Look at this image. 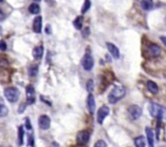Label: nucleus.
<instances>
[{
	"mask_svg": "<svg viewBox=\"0 0 166 147\" xmlns=\"http://www.w3.org/2000/svg\"><path fill=\"white\" fill-rule=\"evenodd\" d=\"M148 110L153 118H156L159 120L166 119V108L158 103H150L148 105Z\"/></svg>",
	"mask_w": 166,
	"mask_h": 147,
	"instance_id": "1",
	"label": "nucleus"
},
{
	"mask_svg": "<svg viewBox=\"0 0 166 147\" xmlns=\"http://www.w3.org/2000/svg\"><path fill=\"white\" fill-rule=\"evenodd\" d=\"M125 95V89L122 86H116L111 91L108 96V102L112 104L117 103V102L124 98Z\"/></svg>",
	"mask_w": 166,
	"mask_h": 147,
	"instance_id": "2",
	"label": "nucleus"
},
{
	"mask_svg": "<svg viewBox=\"0 0 166 147\" xmlns=\"http://www.w3.org/2000/svg\"><path fill=\"white\" fill-rule=\"evenodd\" d=\"M4 95L9 102L16 103L20 97V91L16 88H7L4 90Z\"/></svg>",
	"mask_w": 166,
	"mask_h": 147,
	"instance_id": "3",
	"label": "nucleus"
},
{
	"mask_svg": "<svg viewBox=\"0 0 166 147\" xmlns=\"http://www.w3.org/2000/svg\"><path fill=\"white\" fill-rule=\"evenodd\" d=\"M128 115L131 120H138L143 113V109L137 104H132L127 109Z\"/></svg>",
	"mask_w": 166,
	"mask_h": 147,
	"instance_id": "4",
	"label": "nucleus"
},
{
	"mask_svg": "<svg viewBox=\"0 0 166 147\" xmlns=\"http://www.w3.org/2000/svg\"><path fill=\"white\" fill-rule=\"evenodd\" d=\"M91 138L90 132L87 130H81L77 133L76 136V141L77 143L80 145H87Z\"/></svg>",
	"mask_w": 166,
	"mask_h": 147,
	"instance_id": "5",
	"label": "nucleus"
},
{
	"mask_svg": "<svg viewBox=\"0 0 166 147\" xmlns=\"http://www.w3.org/2000/svg\"><path fill=\"white\" fill-rule=\"evenodd\" d=\"M109 113H110V109L108 106L103 105L100 107L97 112V122L98 124H103L104 120L109 115Z\"/></svg>",
	"mask_w": 166,
	"mask_h": 147,
	"instance_id": "6",
	"label": "nucleus"
},
{
	"mask_svg": "<svg viewBox=\"0 0 166 147\" xmlns=\"http://www.w3.org/2000/svg\"><path fill=\"white\" fill-rule=\"evenodd\" d=\"M94 65H95V62L91 55L89 53H86L82 59V66L83 69L87 71H90L93 69Z\"/></svg>",
	"mask_w": 166,
	"mask_h": 147,
	"instance_id": "7",
	"label": "nucleus"
},
{
	"mask_svg": "<svg viewBox=\"0 0 166 147\" xmlns=\"http://www.w3.org/2000/svg\"><path fill=\"white\" fill-rule=\"evenodd\" d=\"M38 126L42 130H47L51 127V119L47 115L40 116L38 118Z\"/></svg>",
	"mask_w": 166,
	"mask_h": 147,
	"instance_id": "8",
	"label": "nucleus"
},
{
	"mask_svg": "<svg viewBox=\"0 0 166 147\" xmlns=\"http://www.w3.org/2000/svg\"><path fill=\"white\" fill-rule=\"evenodd\" d=\"M26 103L30 105L35 102V90L32 85L26 88Z\"/></svg>",
	"mask_w": 166,
	"mask_h": 147,
	"instance_id": "9",
	"label": "nucleus"
},
{
	"mask_svg": "<svg viewBox=\"0 0 166 147\" xmlns=\"http://www.w3.org/2000/svg\"><path fill=\"white\" fill-rule=\"evenodd\" d=\"M87 109L89 111V113L93 115L95 112V96L91 93H90L89 95L87 96Z\"/></svg>",
	"mask_w": 166,
	"mask_h": 147,
	"instance_id": "10",
	"label": "nucleus"
},
{
	"mask_svg": "<svg viewBox=\"0 0 166 147\" xmlns=\"http://www.w3.org/2000/svg\"><path fill=\"white\" fill-rule=\"evenodd\" d=\"M107 48H108V52L111 53V55L115 58V59H118L120 58V51L117 46L113 45L110 42H107Z\"/></svg>",
	"mask_w": 166,
	"mask_h": 147,
	"instance_id": "11",
	"label": "nucleus"
},
{
	"mask_svg": "<svg viewBox=\"0 0 166 147\" xmlns=\"http://www.w3.org/2000/svg\"><path fill=\"white\" fill-rule=\"evenodd\" d=\"M148 52L151 54V56L154 57V58H157L161 53V48L157 45L151 44L148 46Z\"/></svg>",
	"mask_w": 166,
	"mask_h": 147,
	"instance_id": "12",
	"label": "nucleus"
},
{
	"mask_svg": "<svg viewBox=\"0 0 166 147\" xmlns=\"http://www.w3.org/2000/svg\"><path fill=\"white\" fill-rule=\"evenodd\" d=\"M42 28V16H37L33 23V32L36 33H41Z\"/></svg>",
	"mask_w": 166,
	"mask_h": 147,
	"instance_id": "13",
	"label": "nucleus"
},
{
	"mask_svg": "<svg viewBox=\"0 0 166 147\" xmlns=\"http://www.w3.org/2000/svg\"><path fill=\"white\" fill-rule=\"evenodd\" d=\"M146 135H147V139H148V147H154V132L149 127L146 128Z\"/></svg>",
	"mask_w": 166,
	"mask_h": 147,
	"instance_id": "14",
	"label": "nucleus"
},
{
	"mask_svg": "<svg viewBox=\"0 0 166 147\" xmlns=\"http://www.w3.org/2000/svg\"><path fill=\"white\" fill-rule=\"evenodd\" d=\"M43 47L42 45L37 46L35 48L33 49V57L34 58V59L36 60H40L42 58L43 56Z\"/></svg>",
	"mask_w": 166,
	"mask_h": 147,
	"instance_id": "15",
	"label": "nucleus"
},
{
	"mask_svg": "<svg viewBox=\"0 0 166 147\" xmlns=\"http://www.w3.org/2000/svg\"><path fill=\"white\" fill-rule=\"evenodd\" d=\"M147 88H148V91H149L152 94H157L158 91H159V88H158V86L155 82L153 81H148V83H147Z\"/></svg>",
	"mask_w": 166,
	"mask_h": 147,
	"instance_id": "16",
	"label": "nucleus"
},
{
	"mask_svg": "<svg viewBox=\"0 0 166 147\" xmlns=\"http://www.w3.org/2000/svg\"><path fill=\"white\" fill-rule=\"evenodd\" d=\"M134 145L135 147H145L146 140L143 136H138L134 139Z\"/></svg>",
	"mask_w": 166,
	"mask_h": 147,
	"instance_id": "17",
	"label": "nucleus"
},
{
	"mask_svg": "<svg viewBox=\"0 0 166 147\" xmlns=\"http://www.w3.org/2000/svg\"><path fill=\"white\" fill-rule=\"evenodd\" d=\"M37 72H38V66L37 65L33 64L29 67L28 73L30 77H35L37 74Z\"/></svg>",
	"mask_w": 166,
	"mask_h": 147,
	"instance_id": "18",
	"label": "nucleus"
},
{
	"mask_svg": "<svg viewBox=\"0 0 166 147\" xmlns=\"http://www.w3.org/2000/svg\"><path fill=\"white\" fill-rule=\"evenodd\" d=\"M83 24V17L82 16H77L73 21V26L77 30H81Z\"/></svg>",
	"mask_w": 166,
	"mask_h": 147,
	"instance_id": "19",
	"label": "nucleus"
},
{
	"mask_svg": "<svg viewBox=\"0 0 166 147\" xmlns=\"http://www.w3.org/2000/svg\"><path fill=\"white\" fill-rule=\"evenodd\" d=\"M141 7L145 11H149L152 8V0H142L141 1Z\"/></svg>",
	"mask_w": 166,
	"mask_h": 147,
	"instance_id": "20",
	"label": "nucleus"
},
{
	"mask_svg": "<svg viewBox=\"0 0 166 147\" xmlns=\"http://www.w3.org/2000/svg\"><path fill=\"white\" fill-rule=\"evenodd\" d=\"M24 136L25 130L23 126H20L18 129V144L19 145H22L24 144Z\"/></svg>",
	"mask_w": 166,
	"mask_h": 147,
	"instance_id": "21",
	"label": "nucleus"
},
{
	"mask_svg": "<svg viewBox=\"0 0 166 147\" xmlns=\"http://www.w3.org/2000/svg\"><path fill=\"white\" fill-rule=\"evenodd\" d=\"M29 12H30L31 14L36 15L39 13L40 12V7L39 5L37 3H31L29 7Z\"/></svg>",
	"mask_w": 166,
	"mask_h": 147,
	"instance_id": "22",
	"label": "nucleus"
},
{
	"mask_svg": "<svg viewBox=\"0 0 166 147\" xmlns=\"http://www.w3.org/2000/svg\"><path fill=\"white\" fill-rule=\"evenodd\" d=\"M8 114V108L4 105L0 103V118L5 117Z\"/></svg>",
	"mask_w": 166,
	"mask_h": 147,
	"instance_id": "23",
	"label": "nucleus"
},
{
	"mask_svg": "<svg viewBox=\"0 0 166 147\" xmlns=\"http://www.w3.org/2000/svg\"><path fill=\"white\" fill-rule=\"evenodd\" d=\"M91 0H85L84 4H83V6H82V14L86 13V12L91 8Z\"/></svg>",
	"mask_w": 166,
	"mask_h": 147,
	"instance_id": "24",
	"label": "nucleus"
},
{
	"mask_svg": "<svg viewBox=\"0 0 166 147\" xmlns=\"http://www.w3.org/2000/svg\"><path fill=\"white\" fill-rule=\"evenodd\" d=\"M95 89V83L92 79H89L87 83V90L89 93H92V91Z\"/></svg>",
	"mask_w": 166,
	"mask_h": 147,
	"instance_id": "25",
	"label": "nucleus"
},
{
	"mask_svg": "<svg viewBox=\"0 0 166 147\" xmlns=\"http://www.w3.org/2000/svg\"><path fill=\"white\" fill-rule=\"evenodd\" d=\"M82 37H84V38H87V37H89L90 34H91V30H90L89 27H86V28H83V30H82Z\"/></svg>",
	"mask_w": 166,
	"mask_h": 147,
	"instance_id": "26",
	"label": "nucleus"
},
{
	"mask_svg": "<svg viewBox=\"0 0 166 147\" xmlns=\"http://www.w3.org/2000/svg\"><path fill=\"white\" fill-rule=\"evenodd\" d=\"M94 147H107V144L104 141L98 140L97 142L95 144Z\"/></svg>",
	"mask_w": 166,
	"mask_h": 147,
	"instance_id": "27",
	"label": "nucleus"
},
{
	"mask_svg": "<svg viewBox=\"0 0 166 147\" xmlns=\"http://www.w3.org/2000/svg\"><path fill=\"white\" fill-rule=\"evenodd\" d=\"M25 126L26 129L27 130H32V125H31V123H30V120H29V118H26L25 119Z\"/></svg>",
	"mask_w": 166,
	"mask_h": 147,
	"instance_id": "28",
	"label": "nucleus"
},
{
	"mask_svg": "<svg viewBox=\"0 0 166 147\" xmlns=\"http://www.w3.org/2000/svg\"><path fill=\"white\" fill-rule=\"evenodd\" d=\"M7 49V43L4 41H0V50L5 51Z\"/></svg>",
	"mask_w": 166,
	"mask_h": 147,
	"instance_id": "29",
	"label": "nucleus"
},
{
	"mask_svg": "<svg viewBox=\"0 0 166 147\" xmlns=\"http://www.w3.org/2000/svg\"><path fill=\"white\" fill-rule=\"evenodd\" d=\"M26 108V103H22L20 105V107H19V109H18V112L19 113H22L24 112V111L25 110Z\"/></svg>",
	"mask_w": 166,
	"mask_h": 147,
	"instance_id": "30",
	"label": "nucleus"
},
{
	"mask_svg": "<svg viewBox=\"0 0 166 147\" xmlns=\"http://www.w3.org/2000/svg\"><path fill=\"white\" fill-rule=\"evenodd\" d=\"M45 32H47V34H48V35H50L51 33H52V27H51V25L47 24V25L46 26V28H45Z\"/></svg>",
	"mask_w": 166,
	"mask_h": 147,
	"instance_id": "31",
	"label": "nucleus"
},
{
	"mask_svg": "<svg viewBox=\"0 0 166 147\" xmlns=\"http://www.w3.org/2000/svg\"><path fill=\"white\" fill-rule=\"evenodd\" d=\"M5 19V15H4V13H3V12H2V11H1V10H0V21L1 20H4Z\"/></svg>",
	"mask_w": 166,
	"mask_h": 147,
	"instance_id": "32",
	"label": "nucleus"
},
{
	"mask_svg": "<svg viewBox=\"0 0 166 147\" xmlns=\"http://www.w3.org/2000/svg\"><path fill=\"white\" fill-rule=\"evenodd\" d=\"M160 40L163 42V44L166 46V37H160Z\"/></svg>",
	"mask_w": 166,
	"mask_h": 147,
	"instance_id": "33",
	"label": "nucleus"
},
{
	"mask_svg": "<svg viewBox=\"0 0 166 147\" xmlns=\"http://www.w3.org/2000/svg\"><path fill=\"white\" fill-rule=\"evenodd\" d=\"M2 27L0 26V36L2 35Z\"/></svg>",
	"mask_w": 166,
	"mask_h": 147,
	"instance_id": "34",
	"label": "nucleus"
},
{
	"mask_svg": "<svg viewBox=\"0 0 166 147\" xmlns=\"http://www.w3.org/2000/svg\"><path fill=\"white\" fill-rule=\"evenodd\" d=\"M34 1H35V2H40L41 0H34Z\"/></svg>",
	"mask_w": 166,
	"mask_h": 147,
	"instance_id": "35",
	"label": "nucleus"
},
{
	"mask_svg": "<svg viewBox=\"0 0 166 147\" xmlns=\"http://www.w3.org/2000/svg\"><path fill=\"white\" fill-rule=\"evenodd\" d=\"M164 23H165V25H166V16H165V18H164Z\"/></svg>",
	"mask_w": 166,
	"mask_h": 147,
	"instance_id": "36",
	"label": "nucleus"
},
{
	"mask_svg": "<svg viewBox=\"0 0 166 147\" xmlns=\"http://www.w3.org/2000/svg\"><path fill=\"white\" fill-rule=\"evenodd\" d=\"M2 1H3V0H0V2H2Z\"/></svg>",
	"mask_w": 166,
	"mask_h": 147,
	"instance_id": "37",
	"label": "nucleus"
}]
</instances>
